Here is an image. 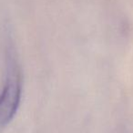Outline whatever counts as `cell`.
Masks as SVG:
<instances>
[{"mask_svg":"<svg viewBox=\"0 0 133 133\" xmlns=\"http://www.w3.org/2000/svg\"><path fill=\"white\" fill-rule=\"evenodd\" d=\"M8 72L4 87L0 93V127L6 126L14 118L22 95L20 69L13 54H8Z\"/></svg>","mask_w":133,"mask_h":133,"instance_id":"1","label":"cell"}]
</instances>
